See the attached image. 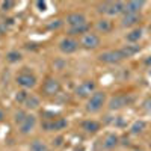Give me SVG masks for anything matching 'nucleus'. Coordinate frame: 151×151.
<instances>
[{"instance_id": "obj_1", "label": "nucleus", "mask_w": 151, "mask_h": 151, "mask_svg": "<svg viewBox=\"0 0 151 151\" xmlns=\"http://www.w3.org/2000/svg\"><path fill=\"white\" fill-rule=\"evenodd\" d=\"M100 14H106L109 17H116L124 14V2H106L98 6Z\"/></svg>"}, {"instance_id": "obj_2", "label": "nucleus", "mask_w": 151, "mask_h": 151, "mask_svg": "<svg viewBox=\"0 0 151 151\" xmlns=\"http://www.w3.org/2000/svg\"><path fill=\"white\" fill-rule=\"evenodd\" d=\"M104 101H106V92L103 91H95L89 100H88V104H86V110L88 112H98L104 106Z\"/></svg>"}, {"instance_id": "obj_3", "label": "nucleus", "mask_w": 151, "mask_h": 151, "mask_svg": "<svg viewBox=\"0 0 151 151\" xmlns=\"http://www.w3.org/2000/svg\"><path fill=\"white\" fill-rule=\"evenodd\" d=\"M95 92V83L92 80H85L82 82L79 86H77V89H76V95L80 97V98H85V97H89Z\"/></svg>"}, {"instance_id": "obj_4", "label": "nucleus", "mask_w": 151, "mask_h": 151, "mask_svg": "<svg viewBox=\"0 0 151 151\" xmlns=\"http://www.w3.org/2000/svg\"><path fill=\"white\" fill-rule=\"evenodd\" d=\"M98 59L104 62V64H118V62L122 60V56L119 53V50H107V52H103L100 55Z\"/></svg>"}, {"instance_id": "obj_5", "label": "nucleus", "mask_w": 151, "mask_h": 151, "mask_svg": "<svg viewBox=\"0 0 151 151\" xmlns=\"http://www.w3.org/2000/svg\"><path fill=\"white\" fill-rule=\"evenodd\" d=\"M130 101H132V100H130L127 95H115V97L110 98L109 109H110V110H118V109H121V107H124V106H127Z\"/></svg>"}, {"instance_id": "obj_6", "label": "nucleus", "mask_w": 151, "mask_h": 151, "mask_svg": "<svg viewBox=\"0 0 151 151\" xmlns=\"http://www.w3.org/2000/svg\"><path fill=\"white\" fill-rule=\"evenodd\" d=\"M82 45L85 47V48H97L98 45H100V38H98V35H95V33H85L83 36H82Z\"/></svg>"}, {"instance_id": "obj_7", "label": "nucleus", "mask_w": 151, "mask_h": 151, "mask_svg": "<svg viewBox=\"0 0 151 151\" xmlns=\"http://www.w3.org/2000/svg\"><path fill=\"white\" fill-rule=\"evenodd\" d=\"M17 83L23 88H33L36 85V79L30 73H23V74L17 76Z\"/></svg>"}, {"instance_id": "obj_8", "label": "nucleus", "mask_w": 151, "mask_h": 151, "mask_svg": "<svg viewBox=\"0 0 151 151\" xmlns=\"http://www.w3.org/2000/svg\"><path fill=\"white\" fill-rule=\"evenodd\" d=\"M59 89H60V83L56 79H47L42 85V91L47 95H55L59 92Z\"/></svg>"}, {"instance_id": "obj_9", "label": "nucleus", "mask_w": 151, "mask_h": 151, "mask_svg": "<svg viewBox=\"0 0 151 151\" xmlns=\"http://www.w3.org/2000/svg\"><path fill=\"white\" fill-rule=\"evenodd\" d=\"M145 2H137V0H132V2H127L124 3V14H137L139 15L141 9L144 8Z\"/></svg>"}, {"instance_id": "obj_10", "label": "nucleus", "mask_w": 151, "mask_h": 151, "mask_svg": "<svg viewBox=\"0 0 151 151\" xmlns=\"http://www.w3.org/2000/svg\"><path fill=\"white\" fill-rule=\"evenodd\" d=\"M67 23L70 24L71 27H77V26H83V24H88L86 23V17L80 12H73L67 17Z\"/></svg>"}, {"instance_id": "obj_11", "label": "nucleus", "mask_w": 151, "mask_h": 151, "mask_svg": "<svg viewBox=\"0 0 151 151\" xmlns=\"http://www.w3.org/2000/svg\"><path fill=\"white\" fill-rule=\"evenodd\" d=\"M35 124H36V118L33 115H26V118L23 119V122L20 124V132L23 134H27L35 129Z\"/></svg>"}, {"instance_id": "obj_12", "label": "nucleus", "mask_w": 151, "mask_h": 151, "mask_svg": "<svg viewBox=\"0 0 151 151\" xmlns=\"http://www.w3.org/2000/svg\"><path fill=\"white\" fill-rule=\"evenodd\" d=\"M59 47H60V50H62V52H64V53L70 55V53H74L76 50H77L79 44L76 42L74 40H71V38H64V40L60 41Z\"/></svg>"}, {"instance_id": "obj_13", "label": "nucleus", "mask_w": 151, "mask_h": 151, "mask_svg": "<svg viewBox=\"0 0 151 151\" xmlns=\"http://www.w3.org/2000/svg\"><path fill=\"white\" fill-rule=\"evenodd\" d=\"M139 21H141V17L137 14H124V17L121 20V24L124 27H133Z\"/></svg>"}, {"instance_id": "obj_14", "label": "nucleus", "mask_w": 151, "mask_h": 151, "mask_svg": "<svg viewBox=\"0 0 151 151\" xmlns=\"http://www.w3.org/2000/svg\"><path fill=\"white\" fill-rule=\"evenodd\" d=\"M139 50H141V45L129 44V45H124V47L119 50V53H121L122 59H125V58H132V56H134L137 52H139Z\"/></svg>"}, {"instance_id": "obj_15", "label": "nucleus", "mask_w": 151, "mask_h": 151, "mask_svg": "<svg viewBox=\"0 0 151 151\" xmlns=\"http://www.w3.org/2000/svg\"><path fill=\"white\" fill-rule=\"evenodd\" d=\"M119 142V137L115 134V133H109L106 137H104V141H103V147L106 150H113Z\"/></svg>"}, {"instance_id": "obj_16", "label": "nucleus", "mask_w": 151, "mask_h": 151, "mask_svg": "<svg viewBox=\"0 0 151 151\" xmlns=\"http://www.w3.org/2000/svg\"><path fill=\"white\" fill-rule=\"evenodd\" d=\"M44 127H45L47 130H62V129L67 127V119L59 118V119H56V121H53V122H45Z\"/></svg>"}, {"instance_id": "obj_17", "label": "nucleus", "mask_w": 151, "mask_h": 151, "mask_svg": "<svg viewBox=\"0 0 151 151\" xmlns=\"http://www.w3.org/2000/svg\"><path fill=\"white\" fill-rule=\"evenodd\" d=\"M82 129H83L86 133H95V132H98V130H100V122H97V121H94V119L83 121Z\"/></svg>"}, {"instance_id": "obj_18", "label": "nucleus", "mask_w": 151, "mask_h": 151, "mask_svg": "<svg viewBox=\"0 0 151 151\" xmlns=\"http://www.w3.org/2000/svg\"><path fill=\"white\" fill-rule=\"evenodd\" d=\"M145 129H147V122H145L144 119H137V121H134V122L132 124L130 133H132V134H139V133H142Z\"/></svg>"}, {"instance_id": "obj_19", "label": "nucleus", "mask_w": 151, "mask_h": 151, "mask_svg": "<svg viewBox=\"0 0 151 151\" xmlns=\"http://www.w3.org/2000/svg\"><path fill=\"white\" fill-rule=\"evenodd\" d=\"M141 38H142V29H133L130 33H127L125 40H127V42H130V44H136Z\"/></svg>"}, {"instance_id": "obj_20", "label": "nucleus", "mask_w": 151, "mask_h": 151, "mask_svg": "<svg viewBox=\"0 0 151 151\" xmlns=\"http://www.w3.org/2000/svg\"><path fill=\"white\" fill-rule=\"evenodd\" d=\"M97 29L100 32H103V33H107L112 30V21L107 20V18H101V20H98L97 21Z\"/></svg>"}, {"instance_id": "obj_21", "label": "nucleus", "mask_w": 151, "mask_h": 151, "mask_svg": "<svg viewBox=\"0 0 151 151\" xmlns=\"http://www.w3.org/2000/svg\"><path fill=\"white\" fill-rule=\"evenodd\" d=\"M24 106H26L27 109H36L38 106H40V98H38L36 95H33V94H29L26 101H24Z\"/></svg>"}, {"instance_id": "obj_22", "label": "nucleus", "mask_w": 151, "mask_h": 151, "mask_svg": "<svg viewBox=\"0 0 151 151\" xmlns=\"http://www.w3.org/2000/svg\"><path fill=\"white\" fill-rule=\"evenodd\" d=\"M30 151H50V150H48V147H47L42 141L35 139V141L30 144Z\"/></svg>"}, {"instance_id": "obj_23", "label": "nucleus", "mask_w": 151, "mask_h": 151, "mask_svg": "<svg viewBox=\"0 0 151 151\" xmlns=\"http://www.w3.org/2000/svg\"><path fill=\"white\" fill-rule=\"evenodd\" d=\"M88 29H89V26H88V24H83V26L71 27L70 33H71V35H85V33H88Z\"/></svg>"}, {"instance_id": "obj_24", "label": "nucleus", "mask_w": 151, "mask_h": 151, "mask_svg": "<svg viewBox=\"0 0 151 151\" xmlns=\"http://www.w3.org/2000/svg\"><path fill=\"white\" fill-rule=\"evenodd\" d=\"M21 59V55L18 52H9L8 53V60L11 62V64H15V62H18Z\"/></svg>"}, {"instance_id": "obj_25", "label": "nucleus", "mask_w": 151, "mask_h": 151, "mask_svg": "<svg viewBox=\"0 0 151 151\" xmlns=\"http://www.w3.org/2000/svg\"><path fill=\"white\" fill-rule=\"evenodd\" d=\"M27 92L26 91H18L17 92V95H15V100H17V101H20V103H24V101H26V98H27Z\"/></svg>"}, {"instance_id": "obj_26", "label": "nucleus", "mask_w": 151, "mask_h": 151, "mask_svg": "<svg viewBox=\"0 0 151 151\" xmlns=\"http://www.w3.org/2000/svg\"><path fill=\"white\" fill-rule=\"evenodd\" d=\"M24 118H26V113H24V112H21V110H20V112H17V113H15V122H17V124H21Z\"/></svg>"}, {"instance_id": "obj_27", "label": "nucleus", "mask_w": 151, "mask_h": 151, "mask_svg": "<svg viewBox=\"0 0 151 151\" xmlns=\"http://www.w3.org/2000/svg\"><path fill=\"white\" fill-rule=\"evenodd\" d=\"M144 110H145V112H148V113L151 112V97H150V98H147L145 101H144Z\"/></svg>"}, {"instance_id": "obj_28", "label": "nucleus", "mask_w": 151, "mask_h": 151, "mask_svg": "<svg viewBox=\"0 0 151 151\" xmlns=\"http://www.w3.org/2000/svg\"><path fill=\"white\" fill-rule=\"evenodd\" d=\"M12 6H14V2H3L2 3V9L3 11H9Z\"/></svg>"}, {"instance_id": "obj_29", "label": "nucleus", "mask_w": 151, "mask_h": 151, "mask_svg": "<svg viewBox=\"0 0 151 151\" xmlns=\"http://www.w3.org/2000/svg\"><path fill=\"white\" fill-rule=\"evenodd\" d=\"M36 6L40 8L41 12H44V11L47 9V3H45V2H36Z\"/></svg>"}, {"instance_id": "obj_30", "label": "nucleus", "mask_w": 151, "mask_h": 151, "mask_svg": "<svg viewBox=\"0 0 151 151\" xmlns=\"http://www.w3.org/2000/svg\"><path fill=\"white\" fill-rule=\"evenodd\" d=\"M60 141H62V137H58V139H56V144H55V145H56V147H59V145L62 144Z\"/></svg>"}, {"instance_id": "obj_31", "label": "nucleus", "mask_w": 151, "mask_h": 151, "mask_svg": "<svg viewBox=\"0 0 151 151\" xmlns=\"http://www.w3.org/2000/svg\"><path fill=\"white\" fill-rule=\"evenodd\" d=\"M3 118H5V113L3 110H0V121H3Z\"/></svg>"}, {"instance_id": "obj_32", "label": "nucleus", "mask_w": 151, "mask_h": 151, "mask_svg": "<svg viewBox=\"0 0 151 151\" xmlns=\"http://www.w3.org/2000/svg\"><path fill=\"white\" fill-rule=\"evenodd\" d=\"M147 64H148V65H151V56H150V58L147 59Z\"/></svg>"}, {"instance_id": "obj_33", "label": "nucleus", "mask_w": 151, "mask_h": 151, "mask_svg": "<svg viewBox=\"0 0 151 151\" xmlns=\"http://www.w3.org/2000/svg\"><path fill=\"white\" fill-rule=\"evenodd\" d=\"M136 151H142V150H136Z\"/></svg>"}, {"instance_id": "obj_34", "label": "nucleus", "mask_w": 151, "mask_h": 151, "mask_svg": "<svg viewBox=\"0 0 151 151\" xmlns=\"http://www.w3.org/2000/svg\"><path fill=\"white\" fill-rule=\"evenodd\" d=\"M150 74H151V70H150Z\"/></svg>"}]
</instances>
